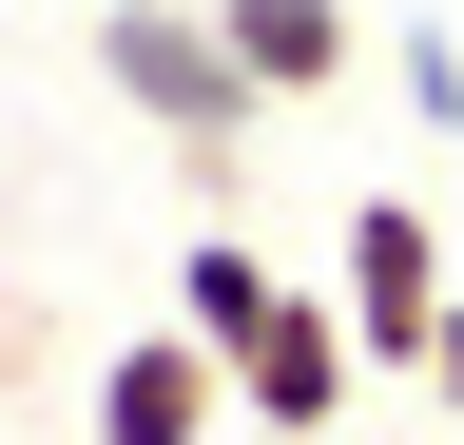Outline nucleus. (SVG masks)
<instances>
[{"instance_id":"0eeeda50","label":"nucleus","mask_w":464,"mask_h":445,"mask_svg":"<svg viewBox=\"0 0 464 445\" xmlns=\"http://www.w3.org/2000/svg\"><path fill=\"white\" fill-rule=\"evenodd\" d=\"M406 117L464 136V39H445V20H406Z\"/></svg>"},{"instance_id":"423d86ee","label":"nucleus","mask_w":464,"mask_h":445,"mask_svg":"<svg viewBox=\"0 0 464 445\" xmlns=\"http://www.w3.org/2000/svg\"><path fill=\"white\" fill-rule=\"evenodd\" d=\"M271 310H290V271H271L252 233H194V252H174V329H213V349H252Z\"/></svg>"},{"instance_id":"39448f33","label":"nucleus","mask_w":464,"mask_h":445,"mask_svg":"<svg viewBox=\"0 0 464 445\" xmlns=\"http://www.w3.org/2000/svg\"><path fill=\"white\" fill-rule=\"evenodd\" d=\"M232 20V59H252V97L290 117V97H348V59H368V20L348 0H213Z\"/></svg>"},{"instance_id":"1a4fd4ad","label":"nucleus","mask_w":464,"mask_h":445,"mask_svg":"<svg viewBox=\"0 0 464 445\" xmlns=\"http://www.w3.org/2000/svg\"><path fill=\"white\" fill-rule=\"evenodd\" d=\"M232 445H348V426H232Z\"/></svg>"},{"instance_id":"20e7f679","label":"nucleus","mask_w":464,"mask_h":445,"mask_svg":"<svg viewBox=\"0 0 464 445\" xmlns=\"http://www.w3.org/2000/svg\"><path fill=\"white\" fill-rule=\"evenodd\" d=\"M232 387H252V426H348V387H368V329H348V291H290L252 349H232Z\"/></svg>"},{"instance_id":"6e6552de","label":"nucleus","mask_w":464,"mask_h":445,"mask_svg":"<svg viewBox=\"0 0 464 445\" xmlns=\"http://www.w3.org/2000/svg\"><path fill=\"white\" fill-rule=\"evenodd\" d=\"M426 387H445V407H464V310H445V349H426Z\"/></svg>"},{"instance_id":"9d476101","label":"nucleus","mask_w":464,"mask_h":445,"mask_svg":"<svg viewBox=\"0 0 464 445\" xmlns=\"http://www.w3.org/2000/svg\"><path fill=\"white\" fill-rule=\"evenodd\" d=\"M78 20H97V0H78Z\"/></svg>"},{"instance_id":"f03ea898","label":"nucleus","mask_w":464,"mask_h":445,"mask_svg":"<svg viewBox=\"0 0 464 445\" xmlns=\"http://www.w3.org/2000/svg\"><path fill=\"white\" fill-rule=\"evenodd\" d=\"M329 291H348V329H368V368H426V349H445V310H464V271H445V213H426V194H348V233H329Z\"/></svg>"},{"instance_id":"f257e3e1","label":"nucleus","mask_w":464,"mask_h":445,"mask_svg":"<svg viewBox=\"0 0 464 445\" xmlns=\"http://www.w3.org/2000/svg\"><path fill=\"white\" fill-rule=\"evenodd\" d=\"M97 78L136 97L174 155H252L271 136V97H252V59H232L213 0H97Z\"/></svg>"},{"instance_id":"7ed1b4c3","label":"nucleus","mask_w":464,"mask_h":445,"mask_svg":"<svg viewBox=\"0 0 464 445\" xmlns=\"http://www.w3.org/2000/svg\"><path fill=\"white\" fill-rule=\"evenodd\" d=\"M252 426V387H232L213 329H116L97 349V445H232Z\"/></svg>"}]
</instances>
